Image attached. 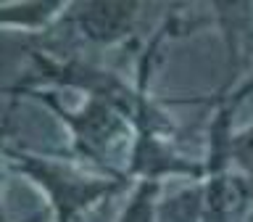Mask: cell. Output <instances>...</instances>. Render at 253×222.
Segmentation results:
<instances>
[{
	"label": "cell",
	"instance_id": "obj_5",
	"mask_svg": "<svg viewBox=\"0 0 253 222\" xmlns=\"http://www.w3.org/2000/svg\"><path fill=\"white\" fill-rule=\"evenodd\" d=\"M211 16L221 27V35H224V43H227V74H224L221 93L216 95V103H219L240 87L245 61L251 58V66H253V48L245 45V43H253V5L216 3L211 5Z\"/></svg>",
	"mask_w": 253,
	"mask_h": 222
},
{
	"label": "cell",
	"instance_id": "obj_6",
	"mask_svg": "<svg viewBox=\"0 0 253 222\" xmlns=\"http://www.w3.org/2000/svg\"><path fill=\"white\" fill-rule=\"evenodd\" d=\"M66 11L63 3H5L0 8V21L5 29L11 27H21V29H45L55 24Z\"/></svg>",
	"mask_w": 253,
	"mask_h": 222
},
{
	"label": "cell",
	"instance_id": "obj_3",
	"mask_svg": "<svg viewBox=\"0 0 253 222\" xmlns=\"http://www.w3.org/2000/svg\"><path fill=\"white\" fill-rule=\"evenodd\" d=\"M140 16V3H71L61 21L92 48H114L126 43Z\"/></svg>",
	"mask_w": 253,
	"mask_h": 222
},
{
	"label": "cell",
	"instance_id": "obj_11",
	"mask_svg": "<svg viewBox=\"0 0 253 222\" xmlns=\"http://www.w3.org/2000/svg\"><path fill=\"white\" fill-rule=\"evenodd\" d=\"M251 182H253V180H251Z\"/></svg>",
	"mask_w": 253,
	"mask_h": 222
},
{
	"label": "cell",
	"instance_id": "obj_2",
	"mask_svg": "<svg viewBox=\"0 0 253 222\" xmlns=\"http://www.w3.org/2000/svg\"><path fill=\"white\" fill-rule=\"evenodd\" d=\"M8 166H13L21 177L32 180L50 201L53 222H77L87 209L106 201L108 196L122 193L134 185L132 177H114V174H84L71 164H63L61 159L40 156L27 148H13L5 143L3 151Z\"/></svg>",
	"mask_w": 253,
	"mask_h": 222
},
{
	"label": "cell",
	"instance_id": "obj_9",
	"mask_svg": "<svg viewBox=\"0 0 253 222\" xmlns=\"http://www.w3.org/2000/svg\"><path fill=\"white\" fill-rule=\"evenodd\" d=\"M251 95H253V66H251V71H248V77H245L243 82H240V87H237L232 95H227L224 101H219V103H229V106L237 109L245 98H251Z\"/></svg>",
	"mask_w": 253,
	"mask_h": 222
},
{
	"label": "cell",
	"instance_id": "obj_10",
	"mask_svg": "<svg viewBox=\"0 0 253 222\" xmlns=\"http://www.w3.org/2000/svg\"><path fill=\"white\" fill-rule=\"evenodd\" d=\"M243 222H253V204H251V209L245 212V220H243Z\"/></svg>",
	"mask_w": 253,
	"mask_h": 222
},
{
	"label": "cell",
	"instance_id": "obj_1",
	"mask_svg": "<svg viewBox=\"0 0 253 222\" xmlns=\"http://www.w3.org/2000/svg\"><path fill=\"white\" fill-rule=\"evenodd\" d=\"M29 95L47 106V111L61 124H66L71 138V156L84 164L98 166L106 174L124 177L126 172L116 166V159L122 154H126V159H129L137 132H134V122L122 109L103 98H87L84 106L71 111L47 90H32Z\"/></svg>",
	"mask_w": 253,
	"mask_h": 222
},
{
	"label": "cell",
	"instance_id": "obj_7",
	"mask_svg": "<svg viewBox=\"0 0 253 222\" xmlns=\"http://www.w3.org/2000/svg\"><path fill=\"white\" fill-rule=\"evenodd\" d=\"M158 222H203V180L158 201Z\"/></svg>",
	"mask_w": 253,
	"mask_h": 222
},
{
	"label": "cell",
	"instance_id": "obj_4",
	"mask_svg": "<svg viewBox=\"0 0 253 222\" xmlns=\"http://www.w3.org/2000/svg\"><path fill=\"white\" fill-rule=\"evenodd\" d=\"M126 174L137 180H161L171 174L182 177H193L195 182L203 180L206 162H193V159L182 156L177 148L169 143L166 135L158 132H137L134 135V146L126 159Z\"/></svg>",
	"mask_w": 253,
	"mask_h": 222
},
{
	"label": "cell",
	"instance_id": "obj_8",
	"mask_svg": "<svg viewBox=\"0 0 253 222\" xmlns=\"http://www.w3.org/2000/svg\"><path fill=\"white\" fill-rule=\"evenodd\" d=\"M158 201H161V180H137L116 222H158Z\"/></svg>",
	"mask_w": 253,
	"mask_h": 222
}]
</instances>
